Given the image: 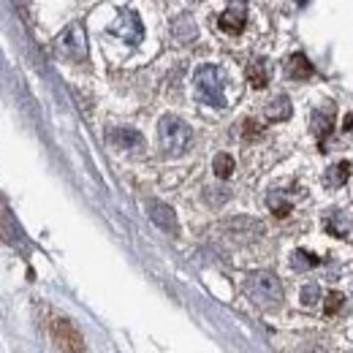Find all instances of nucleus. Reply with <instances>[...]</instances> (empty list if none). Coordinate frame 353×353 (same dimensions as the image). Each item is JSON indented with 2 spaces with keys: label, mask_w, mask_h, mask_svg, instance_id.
<instances>
[{
  "label": "nucleus",
  "mask_w": 353,
  "mask_h": 353,
  "mask_svg": "<svg viewBox=\"0 0 353 353\" xmlns=\"http://www.w3.org/2000/svg\"><path fill=\"white\" fill-rule=\"evenodd\" d=\"M315 264H318V259L305 253V250H299V253L294 256V266H299V269H310V266H315Z\"/></svg>",
  "instance_id": "nucleus-21"
},
{
  "label": "nucleus",
  "mask_w": 353,
  "mask_h": 353,
  "mask_svg": "<svg viewBox=\"0 0 353 353\" xmlns=\"http://www.w3.org/2000/svg\"><path fill=\"white\" fill-rule=\"evenodd\" d=\"M318 299H321V288H318L315 283H310V285H305V288H302V302H305L307 307H312Z\"/></svg>",
  "instance_id": "nucleus-20"
},
{
  "label": "nucleus",
  "mask_w": 353,
  "mask_h": 353,
  "mask_svg": "<svg viewBox=\"0 0 353 353\" xmlns=\"http://www.w3.org/2000/svg\"><path fill=\"white\" fill-rule=\"evenodd\" d=\"M245 22H248V14H245V6H242V3L231 6L228 11H223L221 19H218L223 33H231V36L242 33V30H245Z\"/></svg>",
  "instance_id": "nucleus-9"
},
{
  "label": "nucleus",
  "mask_w": 353,
  "mask_h": 353,
  "mask_svg": "<svg viewBox=\"0 0 353 353\" xmlns=\"http://www.w3.org/2000/svg\"><path fill=\"white\" fill-rule=\"evenodd\" d=\"M285 71H288V77L291 79H310L312 77V63H310L305 54H291V60H288V65H285Z\"/></svg>",
  "instance_id": "nucleus-11"
},
{
  "label": "nucleus",
  "mask_w": 353,
  "mask_h": 353,
  "mask_svg": "<svg viewBox=\"0 0 353 353\" xmlns=\"http://www.w3.org/2000/svg\"><path fill=\"white\" fill-rule=\"evenodd\" d=\"M340 307H343V296H340V294H329V299H326V312L332 315V312H337Z\"/></svg>",
  "instance_id": "nucleus-22"
},
{
  "label": "nucleus",
  "mask_w": 353,
  "mask_h": 353,
  "mask_svg": "<svg viewBox=\"0 0 353 353\" xmlns=\"http://www.w3.org/2000/svg\"><path fill=\"white\" fill-rule=\"evenodd\" d=\"M52 337H54V343L60 345V351L85 353V340H82L79 329H77L71 321H65V318L52 321Z\"/></svg>",
  "instance_id": "nucleus-5"
},
{
  "label": "nucleus",
  "mask_w": 353,
  "mask_h": 353,
  "mask_svg": "<svg viewBox=\"0 0 353 353\" xmlns=\"http://www.w3.org/2000/svg\"><path fill=\"white\" fill-rule=\"evenodd\" d=\"M109 141L114 147H120V150H136V147H141V136L133 131V128H114V131H109Z\"/></svg>",
  "instance_id": "nucleus-10"
},
{
  "label": "nucleus",
  "mask_w": 353,
  "mask_h": 353,
  "mask_svg": "<svg viewBox=\"0 0 353 353\" xmlns=\"http://www.w3.org/2000/svg\"><path fill=\"white\" fill-rule=\"evenodd\" d=\"M225 228H228V234H231L234 239H242V242L256 239V236H261V231H264V225H261V223L253 221V218H245V215L231 218V221L225 223Z\"/></svg>",
  "instance_id": "nucleus-7"
},
{
  "label": "nucleus",
  "mask_w": 353,
  "mask_h": 353,
  "mask_svg": "<svg viewBox=\"0 0 353 353\" xmlns=\"http://www.w3.org/2000/svg\"><path fill=\"white\" fill-rule=\"evenodd\" d=\"M212 169H215V174L221 176V179H228V176L234 174V158H231L228 152H221V155H215V161H212Z\"/></svg>",
  "instance_id": "nucleus-17"
},
{
  "label": "nucleus",
  "mask_w": 353,
  "mask_h": 353,
  "mask_svg": "<svg viewBox=\"0 0 353 353\" xmlns=\"http://www.w3.org/2000/svg\"><path fill=\"white\" fill-rule=\"evenodd\" d=\"M348 174H351V166H348V163H337V166H332V169L326 172V185L340 188V185H345Z\"/></svg>",
  "instance_id": "nucleus-15"
},
{
  "label": "nucleus",
  "mask_w": 353,
  "mask_h": 353,
  "mask_svg": "<svg viewBox=\"0 0 353 353\" xmlns=\"http://www.w3.org/2000/svg\"><path fill=\"white\" fill-rule=\"evenodd\" d=\"M312 131L318 133L321 139L329 136V131H332V109H326V114L323 112H315L312 114Z\"/></svg>",
  "instance_id": "nucleus-16"
},
{
  "label": "nucleus",
  "mask_w": 353,
  "mask_h": 353,
  "mask_svg": "<svg viewBox=\"0 0 353 353\" xmlns=\"http://www.w3.org/2000/svg\"><path fill=\"white\" fill-rule=\"evenodd\" d=\"M326 228H329L334 236H345V234H348V221L343 223V215H332V218L326 221Z\"/></svg>",
  "instance_id": "nucleus-19"
},
{
  "label": "nucleus",
  "mask_w": 353,
  "mask_h": 353,
  "mask_svg": "<svg viewBox=\"0 0 353 353\" xmlns=\"http://www.w3.org/2000/svg\"><path fill=\"white\" fill-rule=\"evenodd\" d=\"M266 117H269V120H288V117H291V101H288L285 95H277L274 101H269Z\"/></svg>",
  "instance_id": "nucleus-13"
},
{
  "label": "nucleus",
  "mask_w": 353,
  "mask_h": 353,
  "mask_svg": "<svg viewBox=\"0 0 353 353\" xmlns=\"http://www.w3.org/2000/svg\"><path fill=\"white\" fill-rule=\"evenodd\" d=\"M147 212H150V218H152V223H155L158 228H163V231H169V234H176V215L169 204H163V201H150V204H147Z\"/></svg>",
  "instance_id": "nucleus-8"
},
{
  "label": "nucleus",
  "mask_w": 353,
  "mask_h": 353,
  "mask_svg": "<svg viewBox=\"0 0 353 353\" xmlns=\"http://www.w3.org/2000/svg\"><path fill=\"white\" fill-rule=\"evenodd\" d=\"M196 95L199 101L223 109L225 106V77L218 65H201L196 71Z\"/></svg>",
  "instance_id": "nucleus-3"
},
{
  "label": "nucleus",
  "mask_w": 353,
  "mask_h": 353,
  "mask_svg": "<svg viewBox=\"0 0 353 353\" xmlns=\"http://www.w3.org/2000/svg\"><path fill=\"white\" fill-rule=\"evenodd\" d=\"M112 36H117V39H123L128 44H139L144 39V25H141L139 14L131 11V8H123L120 17L112 25Z\"/></svg>",
  "instance_id": "nucleus-6"
},
{
  "label": "nucleus",
  "mask_w": 353,
  "mask_h": 353,
  "mask_svg": "<svg viewBox=\"0 0 353 353\" xmlns=\"http://www.w3.org/2000/svg\"><path fill=\"white\" fill-rule=\"evenodd\" d=\"M54 49H57L63 57H68V60H85V57H88V39H85V30H82L79 25L65 28V30L57 36Z\"/></svg>",
  "instance_id": "nucleus-4"
},
{
  "label": "nucleus",
  "mask_w": 353,
  "mask_h": 353,
  "mask_svg": "<svg viewBox=\"0 0 353 353\" xmlns=\"http://www.w3.org/2000/svg\"><path fill=\"white\" fill-rule=\"evenodd\" d=\"M269 210L277 215V218H285L288 212H291V204L283 199V196H277V193H272L269 196Z\"/></svg>",
  "instance_id": "nucleus-18"
},
{
  "label": "nucleus",
  "mask_w": 353,
  "mask_h": 353,
  "mask_svg": "<svg viewBox=\"0 0 353 353\" xmlns=\"http://www.w3.org/2000/svg\"><path fill=\"white\" fill-rule=\"evenodd\" d=\"M248 79H250V85L256 90L269 85V65H266V60H253L248 65Z\"/></svg>",
  "instance_id": "nucleus-12"
},
{
  "label": "nucleus",
  "mask_w": 353,
  "mask_h": 353,
  "mask_svg": "<svg viewBox=\"0 0 353 353\" xmlns=\"http://www.w3.org/2000/svg\"><path fill=\"white\" fill-rule=\"evenodd\" d=\"M158 136H161V150H163L166 155H172V158L182 155V152L190 147V141H193L190 125L182 123L179 117H174V114H166V117L161 120Z\"/></svg>",
  "instance_id": "nucleus-2"
},
{
  "label": "nucleus",
  "mask_w": 353,
  "mask_h": 353,
  "mask_svg": "<svg viewBox=\"0 0 353 353\" xmlns=\"http://www.w3.org/2000/svg\"><path fill=\"white\" fill-rule=\"evenodd\" d=\"M245 294L259 307H274L283 302V285L272 272H250L245 277Z\"/></svg>",
  "instance_id": "nucleus-1"
},
{
  "label": "nucleus",
  "mask_w": 353,
  "mask_h": 353,
  "mask_svg": "<svg viewBox=\"0 0 353 353\" xmlns=\"http://www.w3.org/2000/svg\"><path fill=\"white\" fill-rule=\"evenodd\" d=\"M305 353H315V351H305Z\"/></svg>",
  "instance_id": "nucleus-23"
},
{
  "label": "nucleus",
  "mask_w": 353,
  "mask_h": 353,
  "mask_svg": "<svg viewBox=\"0 0 353 353\" xmlns=\"http://www.w3.org/2000/svg\"><path fill=\"white\" fill-rule=\"evenodd\" d=\"M174 36L179 41H193L196 39V22H193V17H176Z\"/></svg>",
  "instance_id": "nucleus-14"
}]
</instances>
